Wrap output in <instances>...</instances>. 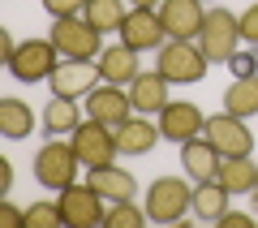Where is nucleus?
<instances>
[{"label": "nucleus", "instance_id": "32", "mask_svg": "<svg viewBox=\"0 0 258 228\" xmlns=\"http://www.w3.org/2000/svg\"><path fill=\"white\" fill-rule=\"evenodd\" d=\"M13 52H18V39H13L9 30H0V61L9 65V61H13Z\"/></svg>", "mask_w": 258, "mask_h": 228}, {"label": "nucleus", "instance_id": "1", "mask_svg": "<svg viewBox=\"0 0 258 228\" xmlns=\"http://www.w3.org/2000/svg\"><path fill=\"white\" fill-rule=\"evenodd\" d=\"M155 69L164 73L172 86H194V82L207 78L211 61H207V52L198 47V39H168V43L159 47V56H155Z\"/></svg>", "mask_w": 258, "mask_h": 228}, {"label": "nucleus", "instance_id": "19", "mask_svg": "<svg viewBox=\"0 0 258 228\" xmlns=\"http://www.w3.org/2000/svg\"><path fill=\"white\" fill-rule=\"evenodd\" d=\"M95 65H99V78L103 82H112V86H129L134 78H138V52L129 43H112V47H103L99 56H95Z\"/></svg>", "mask_w": 258, "mask_h": 228}, {"label": "nucleus", "instance_id": "5", "mask_svg": "<svg viewBox=\"0 0 258 228\" xmlns=\"http://www.w3.org/2000/svg\"><path fill=\"white\" fill-rule=\"evenodd\" d=\"M198 47L207 52L211 65H228L237 56V47H241V18L228 13V9H211L207 22H203V30H198Z\"/></svg>", "mask_w": 258, "mask_h": 228}, {"label": "nucleus", "instance_id": "7", "mask_svg": "<svg viewBox=\"0 0 258 228\" xmlns=\"http://www.w3.org/2000/svg\"><path fill=\"white\" fill-rule=\"evenodd\" d=\"M56 202H60V215H64V224L69 228H95V224H103V215H108V207H103V194H95L91 185H64V190H56Z\"/></svg>", "mask_w": 258, "mask_h": 228}, {"label": "nucleus", "instance_id": "14", "mask_svg": "<svg viewBox=\"0 0 258 228\" xmlns=\"http://www.w3.org/2000/svg\"><path fill=\"white\" fill-rule=\"evenodd\" d=\"M116 129V151L120 155H151L159 146V121H151V117H142V112H134L129 121H120V125H112Z\"/></svg>", "mask_w": 258, "mask_h": 228}, {"label": "nucleus", "instance_id": "20", "mask_svg": "<svg viewBox=\"0 0 258 228\" xmlns=\"http://www.w3.org/2000/svg\"><path fill=\"white\" fill-rule=\"evenodd\" d=\"M215 181H220L228 194H254L258 164H254L249 155H224V159H220V173H215Z\"/></svg>", "mask_w": 258, "mask_h": 228}, {"label": "nucleus", "instance_id": "18", "mask_svg": "<svg viewBox=\"0 0 258 228\" xmlns=\"http://www.w3.org/2000/svg\"><path fill=\"white\" fill-rule=\"evenodd\" d=\"M220 151L211 146V138H189V142H181V168L189 181H215V173H220Z\"/></svg>", "mask_w": 258, "mask_h": 228}, {"label": "nucleus", "instance_id": "25", "mask_svg": "<svg viewBox=\"0 0 258 228\" xmlns=\"http://www.w3.org/2000/svg\"><path fill=\"white\" fill-rule=\"evenodd\" d=\"M125 13H129L125 0H91V5H86V18H91L99 30H120Z\"/></svg>", "mask_w": 258, "mask_h": 228}, {"label": "nucleus", "instance_id": "16", "mask_svg": "<svg viewBox=\"0 0 258 228\" xmlns=\"http://www.w3.org/2000/svg\"><path fill=\"white\" fill-rule=\"evenodd\" d=\"M159 18H164L172 39H198V30L207 22V9H203V0H164Z\"/></svg>", "mask_w": 258, "mask_h": 228}, {"label": "nucleus", "instance_id": "24", "mask_svg": "<svg viewBox=\"0 0 258 228\" xmlns=\"http://www.w3.org/2000/svg\"><path fill=\"white\" fill-rule=\"evenodd\" d=\"M228 198H232V194L224 190L220 181H198V185H194V215L207 219V224H215V219L228 211Z\"/></svg>", "mask_w": 258, "mask_h": 228}, {"label": "nucleus", "instance_id": "26", "mask_svg": "<svg viewBox=\"0 0 258 228\" xmlns=\"http://www.w3.org/2000/svg\"><path fill=\"white\" fill-rule=\"evenodd\" d=\"M147 207H138V202L129 198V202H112L108 215H103V228H142L147 224Z\"/></svg>", "mask_w": 258, "mask_h": 228}, {"label": "nucleus", "instance_id": "15", "mask_svg": "<svg viewBox=\"0 0 258 228\" xmlns=\"http://www.w3.org/2000/svg\"><path fill=\"white\" fill-rule=\"evenodd\" d=\"M129 99H134V112L142 117H159V112L172 103V82H168L164 73H138L134 82H129Z\"/></svg>", "mask_w": 258, "mask_h": 228}, {"label": "nucleus", "instance_id": "10", "mask_svg": "<svg viewBox=\"0 0 258 228\" xmlns=\"http://www.w3.org/2000/svg\"><path fill=\"white\" fill-rule=\"evenodd\" d=\"M203 134L211 138V146L220 151V155H254V134H249V125L241 117H232V112L207 117Z\"/></svg>", "mask_w": 258, "mask_h": 228}, {"label": "nucleus", "instance_id": "13", "mask_svg": "<svg viewBox=\"0 0 258 228\" xmlns=\"http://www.w3.org/2000/svg\"><path fill=\"white\" fill-rule=\"evenodd\" d=\"M86 117L103 121V125H120V121L134 117V99H129V86H95L91 95H86Z\"/></svg>", "mask_w": 258, "mask_h": 228}, {"label": "nucleus", "instance_id": "27", "mask_svg": "<svg viewBox=\"0 0 258 228\" xmlns=\"http://www.w3.org/2000/svg\"><path fill=\"white\" fill-rule=\"evenodd\" d=\"M26 224H35V228H56V224H64L60 202H30V207H26Z\"/></svg>", "mask_w": 258, "mask_h": 228}, {"label": "nucleus", "instance_id": "2", "mask_svg": "<svg viewBox=\"0 0 258 228\" xmlns=\"http://www.w3.org/2000/svg\"><path fill=\"white\" fill-rule=\"evenodd\" d=\"M56 43V52L64 56V61H95V56L103 52V30L95 26L86 13H74V18H56L52 22V35H47Z\"/></svg>", "mask_w": 258, "mask_h": 228}, {"label": "nucleus", "instance_id": "12", "mask_svg": "<svg viewBox=\"0 0 258 228\" xmlns=\"http://www.w3.org/2000/svg\"><path fill=\"white\" fill-rule=\"evenodd\" d=\"M99 82H103V78H99V65H95V61H60V65H56V73L47 78L52 95H69V99L91 95Z\"/></svg>", "mask_w": 258, "mask_h": 228}, {"label": "nucleus", "instance_id": "22", "mask_svg": "<svg viewBox=\"0 0 258 228\" xmlns=\"http://www.w3.org/2000/svg\"><path fill=\"white\" fill-rule=\"evenodd\" d=\"M224 112H232V117H241V121L258 117V73L232 78V86L224 91Z\"/></svg>", "mask_w": 258, "mask_h": 228}, {"label": "nucleus", "instance_id": "21", "mask_svg": "<svg viewBox=\"0 0 258 228\" xmlns=\"http://www.w3.org/2000/svg\"><path fill=\"white\" fill-rule=\"evenodd\" d=\"M78 125H82L78 99H69V95H52L47 108H43V134L47 138H64V134H74Z\"/></svg>", "mask_w": 258, "mask_h": 228}, {"label": "nucleus", "instance_id": "29", "mask_svg": "<svg viewBox=\"0 0 258 228\" xmlns=\"http://www.w3.org/2000/svg\"><path fill=\"white\" fill-rule=\"evenodd\" d=\"M228 69H232V78H249V73H258V52H254V47H245V52L237 47V56L228 61Z\"/></svg>", "mask_w": 258, "mask_h": 228}, {"label": "nucleus", "instance_id": "35", "mask_svg": "<svg viewBox=\"0 0 258 228\" xmlns=\"http://www.w3.org/2000/svg\"><path fill=\"white\" fill-rule=\"evenodd\" d=\"M254 202H258V181H254Z\"/></svg>", "mask_w": 258, "mask_h": 228}, {"label": "nucleus", "instance_id": "23", "mask_svg": "<svg viewBox=\"0 0 258 228\" xmlns=\"http://www.w3.org/2000/svg\"><path fill=\"white\" fill-rule=\"evenodd\" d=\"M30 129H35V112H30V103H22L18 95H5L0 99V134L5 138H26Z\"/></svg>", "mask_w": 258, "mask_h": 228}, {"label": "nucleus", "instance_id": "33", "mask_svg": "<svg viewBox=\"0 0 258 228\" xmlns=\"http://www.w3.org/2000/svg\"><path fill=\"white\" fill-rule=\"evenodd\" d=\"M9 190H13V164L0 159V194H9Z\"/></svg>", "mask_w": 258, "mask_h": 228}, {"label": "nucleus", "instance_id": "9", "mask_svg": "<svg viewBox=\"0 0 258 228\" xmlns=\"http://www.w3.org/2000/svg\"><path fill=\"white\" fill-rule=\"evenodd\" d=\"M120 43H129L134 52H159L168 43V26L159 9H129L120 22Z\"/></svg>", "mask_w": 258, "mask_h": 228}, {"label": "nucleus", "instance_id": "3", "mask_svg": "<svg viewBox=\"0 0 258 228\" xmlns=\"http://www.w3.org/2000/svg\"><path fill=\"white\" fill-rule=\"evenodd\" d=\"M78 168H82V159H78L74 142L47 138V142L39 146V155H35V181L56 194V190H64V185L78 181Z\"/></svg>", "mask_w": 258, "mask_h": 228}, {"label": "nucleus", "instance_id": "34", "mask_svg": "<svg viewBox=\"0 0 258 228\" xmlns=\"http://www.w3.org/2000/svg\"><path fill=\"white\" fill-rule=\"evenodd\" d=\"M164 0H129V9H159Z\"/></svg>", "mask_w": 258, "mask_h": 228}, {"label": "nucleus", "instance_id": "30", "mask_svg": "<svg viewBox=\"0 0 258 228\" xmlns=\"http://www.w3.org/2000/svg\"><path fill=\"white\" fill-rule=\"evenodd\" d=\"M241 39L258 47V5H249V9L241 13Z\"/></svg>", "mask_w": 258, "mask_h": 228}, {"label": "nucleus", "instance_id": "31", "mask_svg": "<svg viewBox=\"0 0 258 228\" xmlns=\"http://www.w3.org/2000/svg\"><path fill=\"white\" fill-rule=\"evenodd\" d=\"M215 224H224V228H249V215H245V211H224Z\"/></svg>", "mask_w": 258, "mask_h": 228}, {"label": "nucleus", "instance_id": "28", "mask_svg": "<svg viewBox=\"0 0 258 228\" xmlns=\"http://www.w3.org/2000/svg\"><path fill=\"white\" fill-rule=\"evenodd\" d=\"M91 0H43V13L47 18H74V13H86Z\"/></svg>", "mask_w": 258, "mask_h": 228}, {"label": "nucleus", "instance_id": "8", "mask_svg": "<svg viewBox=\"0 0 258 228\" xmlns=\"http://www.w3.org/2000/svg\"><path fill=\"white\" fill-rule=\"evenodd\" d=\"M69 142H74L78 159H82V168H99V164H112V159L120 155L116 151V129L103 125V121H86V125H78L74 134H69Z\"/></svg>", "mask_w": 258, "mask_h": 228}, {"label": "nucleus", "instance_id": "11", "mask_svg": "<svg viewBox=\"0 0 258 228\" xmlns=\"http://www.w3.org/2000/svg\"><path fill=\"white\" fill-rule=\"evenodd\" d=\"M155 121H159V134H164L168 142H189V138H198V134L207 129L203 108H198V103H189V99H172Z\"/></svg>", "mask_w": 258, "mask_h": 228}, {"label": "nucleus", "instance_id": "17", "mask_svg": "<svg viewBox=\"0 0 258 228\" xmlns=\"http://www.w3.org/2000/svg\"><path fill=\"white\" fill-rule=\"evenodd\" d=\"M86 185H91L95 194H103L108 202H129L134 194H138V181H134V173L120 164H99V168H86Z\"/></svg>", "mask_w": 258, "mask_h": 228}, {"label": "nucleus", "instance_id": "6", "mask_svg": "<svg viewBox=\"0 0 258 228\" xmlns=\"http://www.w3.org/2000/svg\"><path fill=\"white\" fill-rule=\"evenodd\" d=\"M60 61L64 56L56 52L52 39H26V43H18V52H13L9 73L18 78V82H47Z\"/></svg>", "mask_w": 258, "mask_h": 228}, {"label": "nucleus", "instance_id": "4", "mask_svg": "<svg viewBox=\"0 0 258 228\" xmlns=\"http://www.w3.org/2000/svg\"><path fill=\"white\" fill-rule=\"evenodd\" d=\"M194 211V185L181 177H155L147 185V215L155 224H176Z\"/></svg>", "mask_w": 258, "mask_h": 228}]
</instances>
